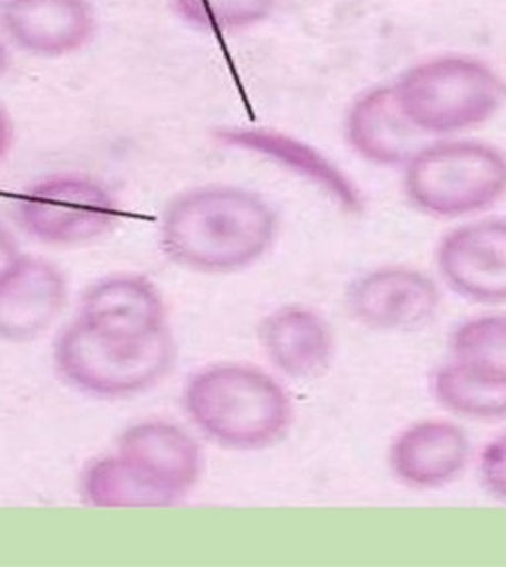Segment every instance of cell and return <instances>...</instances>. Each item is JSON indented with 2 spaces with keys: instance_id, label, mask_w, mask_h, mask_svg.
Returning a JSON list of instances; mask_svg holds the SVG:
<instances>
[{
  "instance_id": "obj_1",
  "label": "cell",
  "mask_w": 506,
  "mask_h": 567,
  "mask_svg": "<svg viewBox=\"0 0 506 567\" xmlns=\"http://www.w3.org/2000/svg\"><path fill=\"white\" fill-rule=\"evenodd\" d=\"M279 226L264 194L238 184H203L166 202L158 244L173 264L194 274H238L273 249Z\"/></svg>"
},
{
  "instance_id": "obj_2",
  "label": "cell",
  "mask_w": 506,
  "mask_h": 567,
  "mask_svg": "<svg viewBox=\"0 0 506 567\" xmlns=\"http://www.w3.org/2000/svg\"><path fill=\"white\" fill-rule=\"evenodd\" d=\"M183 408L203 437L246 453L286 440L295 420L286 385L246 362H216L196 370L183 390Z\"/></svg>"
},
{
  "instance_id": "obj_3",
  "label": "cell",
  "mask_w": 506,
  "mask_h": 567,
  "mask_svg": "<svg viewBox=\"0 0 506 567\" xmlns=\"http://www.w3.org/2000/svg\"><path fill=\"white\" fill-rule=\"evenodd\" d=\"M405 120L425 138L461 137L487 125L505 103V82L479 55L445 52L407 65L392 82Z\"/></svg>"
},
{
  "instance_id": "obj_4",
  "label": "cell",
  "mask_w": 506,
  "mask_h": 567,
  "mask_svg": "<svg viewBox=\"0 0 506 567\" xmlns=\"http://www.w3.org/2000/svg\"><path fill=\"white\" fill-rule=\"evenodd\" d=\"M402 190L430 218H477L506 198V151L465 135L430 138L402 168Z\"/></svg>"
},
{
  "instance_id": "obj_5",
  "label": "cell",
  "mask_w": 506,
  "mask_h": 567,
  "mask_svg": "<svg viewBox=\"0 0 506 567\" xmlns=\"http://www.w3.org/2000/svg\"><path fill=\"white\" fill-rule=\"evenodd\" d=\"M58 375L75 392L97 400H127L161 384L175 367L171 329L143 342L103 339L72 321L54 342Z\"/></svg>"
},
{
  "instance_id": "obj_6",
  "label": "cell",
  "mask_w": 506,
  "mask_h": 567,
  "mask_svg": "<svg viewBox=\"0 0 506 567\" xmlns=\"http://www.w3.org/2000/svg\"><path fill=\"white\" fill-rule=\"evenodd\" d=\"M14 218L28 238L44 246H85L120 226L123 208L107 184L82 173H58L28 184Z\"/></svg>"
},
{
  "instance_id": "obj_7",
  "label": "cell",
  "mask_w": 506,
  "mask_h": 567,
  "mask_svg": "<svg viewBox=\"0 0 506 567\" xmlns=\"http://www.w3.org/2000/svg\"><path fill=\"white\" fill-rule=\"evenodd\" d=\"M347 311L364 329L410 332L432 322L442 309V289L432 275L402 264L357 275L344 293Z\"/></svg>"
},
{
  "instance_id": "obj_8",
  "label": "cell",
  "mask_w": 506,
  "mask_h": 567,
  "mask_svg": "<svg viewBox=\"0 0 506 567\" xmlns=\"http://www.w3.org/2000/svg\"><path fill=\"white\" fill-rule=\"evenodd\" d=\"M443 284L467 301L506 302V218H471L450 229L435 249Z\"/></svg>"
},
{
  "instance_id": "obj_9",
  "label": "cell",
  "mask_w": 506,
  "mask_h": 567,
  "mask_svg": "<svg viewBox=\"0 0 506 567\" xmlns=\"http://www.w3.org/2000/svg\"><path fill=\"white\" fill-rule=\"evenodd\" d=\"M74 321L103 339L143 342L168 330V309L148 277L121 271L83 291Z\"/></svg>"
},
{
  "instance_id": "obj_10",
  "label": "cell",
  "mask_w": 506,
  "mask_h": 567,
  "mask_svg": "<svg viewBox=\"0 0 506 567\" xmlns=\"http://www.w3.org/2000/svg\"><path fill=\"white\" fill-rule=\"evenodd\" d=\"M0 34L24 54L65 58L92 44L97 10L90 0H0Z\"/></svg>"
},
{
  "instance_id": "obj_11",
  "label": "cell",
  "mask_w": 506,
  "mask_h": 567,
  "mask_svg": "<svg viewBox=\"0 0 506 567\" xmlns=\"http://www.w3.org/2000/svg\"><path fill=\"white\" fill-rule=\"evenodd\" d=\"M115 451L138 475L175 504L200 483L204 453L190 431L175 421L141 420L121 431Z\"/></svg>"
},
{
  "instance_id": "obj_12",
  "label": "cell",
  "mask_w": 506,
  "mask_h": 567,
  "mask_svg": "<svg viewBox=\"0 0 506 567\" xmlns=\"http://www.w3.org/2000/svg\"><path fill=\"white\" fill-rule=\"evenodd\" d=\"M70 284L47 257L20 256L0 277V340L22 344L44 337L64 312Z\"/></svg>"
},
{
  "instance_id": "obj_13",
  "label": "cell",
  "mask_w": 506,
  "mask_h": 567,
  "mask_svg": "<svg viewBox=\"0 0 506 567\" xmlns=\"http://www.w3.org/2000/svg\"><path fill=\"white\" fill-rule=\"evenodd\" d=\"M473 457L467 431L450 420H422L400 431L388 449V467L400 485L437 491L459 478Z\"/></svg>"
},
{
  "instance_id": "obj_14",
  "label": "cell",
  "mask_w": 506,
  "mask_h": 567,
  "mask_svg": "<svg viewBox=\"0 0 506 567\" xmlns=\"http://www.w3.org/2000/svg\"><path fill=\"white\" fill-rule=\"evenodd\" d=\"M258 340L271 368L297 382L324 374L337 352L331 322L322 312L301 302L267 312L259 322Z\"/></svg>"
},
{
  "instance_id": "obj_15",
  "label": "cell",
  "mask_w": 506,
  "mask_h": 567,
  "mask_svg": "<svg viewBox=\"0 0 506 567\" xmlns=\"http://www.w3.org/2000/svg\"><path fill=\"white\" fill-rule=\"evenodd\" d=\"M344 141L354 155L380 168H404L425 138L405 120L392 83H378L350 101Z\"/></svg>"
},
{
  "instance_id": "obj_16",
  "label": "cell",
  "mask_w": 506,
  "mask_h": 567,
  "mask_svg": "<svg viewBox=\"0 0 506 567\" xmlns=\"http://www.w3.org/2000/svg\"><path fill=\"white\" fill-rule=\"evenodd\" d=\"M221 141L230 147L267 156V161L286 166L287 171L321 186L324 193L331 194L344 208L354 210L360 206L359 188L350 183L341 168H337L327 156L303 141L261 127L224 128Z\"/></svg>"
},
{
  "instance_id": "obj_17",
  "label": "cell",
  "mask_w": 506,
  "mask_h": 567,
  "mask_svg": "<svg viewBox=\"0 0 506 567\" xmlns=\"http://www.w3.org/2000/svg\"><path fill=\"white\" fill-rule=\"evenodd\" d=\"M83 503L95 508H168L173 503L148 485L117 451L93 458L80 475Z\"/></svg>"
},
{
  "instance_id": "obj_18",
  "label": "cell",
  "mask_w": 506,
  "mask_h": 567,
  "mask_svg": "<svg viewBox=\"0 0 506 567\" xmlns=\"http://www.w3.org/2000/svg\"><path fill=\"white\" fill-rule=\"evenodd\" d=\"M435 402L457 417L473 421L506 420V384L477 374L453 360L433 370L430 380Z\"/></svg>"
},
{
  "instance_id": "obj_19",
  "label": "cell",
  "mask_w": 506,
  "mask_h": 567,
  "mask_svg": "<svg viewBox=\"0 0 506 567\" xmlns=\"http://www.w3.org/2000/svg\"><path fill=\"white\" fill-rule=\"evenodd\" d=\"M450 360L506 384V312L477 315L455 327Z\"/></svg>"
},
{
  "instance_id": "obj_20",
  "label": "cell",
  "mask_w": 506,
  "mask_h": 567,
  "mask_svg": "<svg viewBox=\"0 0 506 567\" xmlns=\"http://www.w3.org/2000/svg\"><path fill=\"white\" fill-rule=\"evenodd\" d=\"M176 19L204 34H240L276 12L277 0H168Z\"/></svg>"
},
{
  "instance_id": "obj_21",
  "label": "cell",
  "mask_w": 506,
  "mask_h": 567,
  "mask_svg": "<svg viewBox=\"0 0 506 567\" xmlns=\"http://www.w3.org/2000/svg\"><path fill=\"white\" fill-rule=\"evenodd\" d=\"M479 478L493 498L506 503V431L488 441L481 451Z\"/></svg>"
},
{
  "instance_id": "obj_22",
  "label": "cell",
  "mask_w": 506,
  "mask_h": 567,
  "mask_svg": "<svg viewBox=\"0 0 506 567\" xmlns=\"http://www.w3.org/2000/svg\"><path fill=\"white\" fill-rule=\"evenodd\" d=\"M20 256H22V251H20L14 234L4 226H0V277L19 261Z\"/></svg>"
},
{
  "instance_id": "obj_23",
  "label": "cell",
  "mask_w": 506,
  "mask_h": 567,
  "mask_svg": "<svg viewBox=\"0 0 506 567\" xmlns=\"http://www.w3.org/2000/svg\"><path fill=\"white\" fill-rule=\"evenodd\" d=\"M17 143V123L12 120L10 111L0 105V165L9 158Z\"/></svg>"
},
{
  "instance_id": "obj_24",
  "label": "cell",
  "mask_w": 506,
  "mask_h": 567,
  "mask_svg": "<svg viewBox=\"0 0 506 567\" xmlns=\"http://www.w3.org/2000/svg\"><path fill=\"white\" fill-rule=\"evenodd\" d=\"M10 62H12V48L7 44V40L0 34V78H4L9 72Z\"/></svg>"
}]
</instances>
